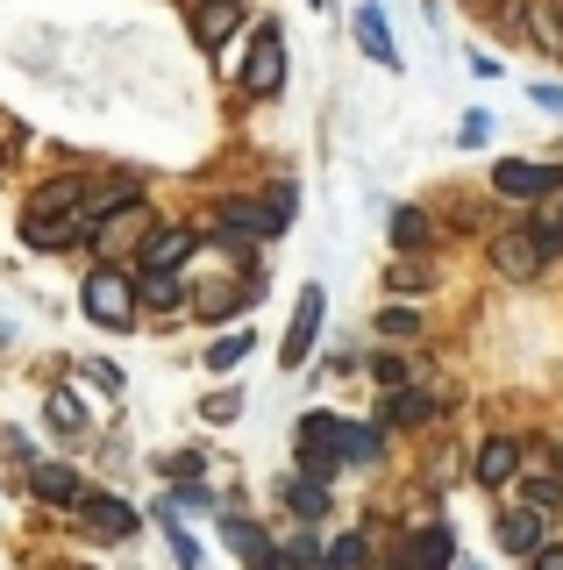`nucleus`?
<instances>
[{
  "label": "nucleus",
  "instance_id": "4c0bfd02",
  "mask_svg": "<svg viewBox=\"0 0 563 570\" xmlns=\"http://www.w3.org/2000/svg\"><path fill=\"white\" fill-rule=\"evenodd\" d=\"M527 563H535V570H563V549H550V542H542V549H535Z\"/></svg>",
  "mask_w": 563,
  "mask_h": 570
},
{
  "label": "nucleus",
  "instance_id": "e433bc0d",
  "mask_svg": "<svg viewBox=\"0 0 563 570\" xmlns=\"http://www.w3.org/2000/svg\"><path fill=\"white\" fill-rule=\"evenodd\" d=\"M372 371H378V385H399V379H407V364H399V356H378Z\"/></svg>",
  "mask_w": 563,
  "mask_h": 570
},
{
  "label": "nucleus",
  "instance_id": "f704fd0d",
  "mask_svg": "<svg viewBox=\"0 0 563 570\" xmlns=\"http://www.w3.org/2000/svg\"><path fill=\"white\" fill-rule=\"evenodd\" d=\"M485 136H492V121H485V115H464V129H456V142H464V150H478Z\"/></svg>",
  "mask_w": 563,
  "mask_h": 570
},
{
  "label": "nucleus",
  "instance_id": "4468645a",
  "mask_svg": "<svg viewBox=\"0 0 563 570\" xmlns=\"http://www.w3.org/2000/svg\"><path fill=\"white\" fill-rule=\"evenodd\" d=\"M243 29V0H192V43L228 50V36Z\"/></svg>",
  "mask_w": 563,
  "mask_h": 570
},
{
  "label": "nucleus",
  "instance_id": "ddd939ff",
  "mask_svg": "<svg viewBox=\"0 0 563 570\" xmlns=\"http://www.w3.org/2000/svg\"><path fill=\"white\" fill-rule=\"evenodd\" d=\"M192 249H200V228H150L144 249H136V264H144V272H179Z\"/></svg>",
  "mask_w": 563,
  "mask_h": 570
},
{
  "label": "nucleus",
  "instance_id": "393cba45",
  "mask_svg": "<svg viewBox=\"0 0 563 570\" xmlns=\"http://www.w3.org/2000/svg\"><path fill=\"white\" fill-rule=\"evenodd\" d=\"M250 343H257L250 328H228V335H215V343H207V371H236L243 356H250Z\"/></svg>",
  "mask_w": 563,
  "mask_h": 570
},
{
  "label": "nucleus",
  "instance_id": "7c9ffc66",
  "mask_svg": "<svg viewBox=\"0 0 563 570\" xmlns=\"http://www.w3.org/2000/svg\"><path fill=\"white\" fill-rule=\"evenodd\" d=\"M378 335H393V343H414V335H421V314H414V307H385V314H378Z\"/></svg>",
  "mask_w": 563,
  "mask_h": 570
},
{
  "label": "nucleus",
  "instance_id": "f3484780",
  "mask_svg": "<svg viewBox=\"0 0 563 570\" xmlns=\"http://www.w3.org/2000/svg\"><path fill=\"white\" fill-rule=\"evenodd\" d=\"M136 307H150V314H186L192 293L179 285V272H136Z\"/></svg>",
  "mask_w": 563,
  "mask_h": 570
},
{
  "label": "nucleus",
  "instance_id": "6e6552de",
  "mask_svg": "<svg viewBox=\"0 0 563 570\" xmlns=\"http://www.w3.org/2000/svg\"><path fill=\"white\" fill-rule=\"evenodd\" d=\"M150 228H157V222H150V207L136 200V207H121V214H108V222L93 228V249H100V257L115 264L121 249H144V236H150Z\"/></svg>",
  "mask_w": 563,
  "mask_h": 570
},
{
  "label": "nucleus",
  "instance_id": "4be33fe9",
  "mask_svg": "<svg viewBox=\"0 0 563 570\" xmlns=\"http://www.w3.org/2000/svg\"><path fill=\"white\" fill-rule=\"evenodd\" d=\"M278 492H286V507L300 513V521H322V513H328V485H322V478H286Z\"/></svg>",
  "mask_w": 563,
  "mask_h": 570
},
{
  "label": "nucleus",
  "instance_id": "f03ea898",
  "mask_svg": "<svg viewBox=\"0 0 563 570\" xmlns=\"http://www.w3.org/2000/svg\"><path fill=\"white\" fill-rule=\"evenodd\" d=\"M86 314H93L100 328H129V321H136V272L100 264V272L86 278Z\"/></svg>",
  "mask_w": 563,
  "mask_h": 570
},
{
  "label": "nucleus",
  "instance_id": "a878e982",
  "mask_svg": "<svg viewBox=\"0 0 563 570\" xmlns=\"http://www.w3.org/2000/svg\"><path fill=\"white\" fill-rule=\"evenodd\" d=\"M521 471H527V463H521ZM527 507L550 521V513L563 507V478H556V471H527Z\"/></svg>",
  "mask_w": 563,
  "mask_h": 570
},
{
  "label": "nucleus",
  "instance_id": "2f4dec72",
  "mask_svg": "<svg viewBox=\"0 0 563 570\" xmlns=\"http://www.w3.org/2000/svg\"><path fill=\"white\" fill-rule=\"evenodd\" d=\"M200 414H207V421H215V428H221V421H236V414H243V392H236V385H221V392H207V400H200Z\"/></svg>",
  "mask_w": 563,
  "mask_h": 570
},
{
  "label": "nucleus",
  "instance_id": "cd10ccee",
  "mask_svg": "<svg viewBox=\"0 0 563 570\" xmlns=\"http://www.w3.org/2000/svg\"><path fill=\"white\" fill-rule=\"evenodd\" d=\"M378 450H385L378 428H349L343 421V463H378Z\"/></svg>",
  "mask_w": 563,
  "mask_h": 570
},
{
  "label": "nucleus",
  "instance_id": "dca6fc26",
  "mask_svg": "<svg viewBox=\"0 0 563 570\" xmlns=\"http://www.w3.org/2000/svg\"><path fill=\"white\" fill-rule=\"evenodd\" d=\"M521 442H506V435H492L485 442V450H478V463H471V478H478V485L485 492H500V485H514V478H521Z\"/></svg>",
  "mask_w": 563,
  "mask_h": 570
},
{
  "label": "nucleus",
  "instance_id": "423d86ee",
  "mask_svg": "<svg viewBox=\"0 0 563 570\" xmlns=\"http://www.w3.org/2000/svg\"><path fill=\"white\" fill-rule=\"evenodd\" d=\"M542 243H535V228H500V236H492V272L500 278H514V285H527L542 272Z\"/></svg>",
  "mask_w": 563,
  "mask_h": 570
},
{
  "label": "nucleus",
  "instance_id": "a19ab883",
  "mask_svg": "<svg viewBox=\"0 0 563 570\" xmlns=\"http://www.w3.org/2000/svg\"><path fill=\"white\" fill-rule=\"evenodd\" d=\"M0 171H8V142H0Z\"/></svg>",
  "mask_w": 563,
  "mask_h": 570
},
{
  "label": "nucleus",
  "instance_id": "9b49d317",
  "mask_svg": "<svg viewBox=\"0 0 563 570\" xmlns=\"http://www.w3.org/2000/svg\"><path fill=\"white\" fill-rule=\"evenodd\" d=\"M221 222H228V243H271L278 228H286V214H278L271 200H228Z\"/></svg>",
  "mask_w": 563,
  "mask_h": 570
},
{
  "label": "nucleus",
  "instance_id": "a211bd4d",
  "mask_svg": "<svg viewBox=\"0 0 563 570\" xmlns=\"http://www.w3.org/2000/svg\"><path fill=\"white\" fill-rule=\"evenodd\" d=\"M29 492H37L43 507H79V478H72V463H29Z\"/></svg>",
  "mask_w": 563,
  "mask_h": 570
},
{
  "label": "nucleus",
  "instance_id": "5701e85b",
  "mask_svg": "<svg viewBox=\"0 0 563 570\" xmlns=\"http://www.w3.org/2000/svg\"><path fill=\"white\" fill-rule=\"evenodd\" d=\"M521 14H527V36H535V43L556 58V50H563V14H556V0H527Z\"/></svg>",
  "mask_w": 563,
  "mask_h": 570
},
{
  "label": "nucleus",
  "instance_id": "2eb2a0df",
  "mask_svg": "<svg viewBox=\"0 0 563 570\" xmlns=\"http://www.w3.org/2000/svg\"><path fill=\"white\" fill-rule=\"evenodd\" d=\"M542 542H550V521H542L535 507H506L500 513V549L506 557H535Z\"/></svg>",
  "mask_w": 563,
  "mask_h": 570
},
{
  "label": "nucleus",
  "instance_id": "6ab92c4d",
  "mask_svg": "<svg viewBox=\"0 0 563 570\" xmlns=\"http://www.w3.org/2000/svg\"><path fill=\"white\" fill-rule=\"evenodd\" d=\"M435 414H443V400L407 392V385H393V392H385V406H378V421H393V428H421V421H435Z\"/></svg>",
  "mask_w": 563,
  "mask_h": 570
},
{
  "label": "nucleus",
  "instance_id": "f8f14e48",
  "mask_svg": "<svg viewBox=\"0 0 563 570\" xmlns=\"http://www.w3.org/2000/svg\"><path fill=\"white\" fill-rule=\"evenodd\" d=\"M79 200H86V186H79L72 171H65V178H43V186L29 193L22 222H72V214H79Z\"/></svg>",
  "mask_w": 563,
  "mask_h": 570
},
{
  "label": "nucleus",
  "instance_id": "473e14b6",
  "mask_svg": "<svg viewBox=\"0 0 563 570\" xmlns=\"http://www.w3.org/2000/svg\"><path fill=\"white\" fill-rule=\"evenodd\" d=\"M157 513H165V507H157ZM165 528H171V557H179V570H200V542L179 528V513H165Z\"/></svg>",
  "mask_w": 563,
  "mask_h": 570
},
{
  "label": "nucleus",
  "instance_id": "bb28decb",
  "mask_svg": "<svg viewBox=\"0 0 563 570\" xmlns=\"http://www.w3.org/2000/svg\"><path fill=\"white\" fill-rule=\"evenodd\" d=\"M364 563H372V542H364V534H343V542L322 549V570H364Z\"/></svg>",
  "mask_w": 563,
  "mask_h": 570
},
{
  "label": "nucleus",
  "instance_id": "58836bf2",
  "mask_svg": "<svg viewBox=\"0 0 563 570\" xmlns=\"http://www.w3.org/2000/svg\"><path fill=\"white\" fill-rule=\"evenodd\" d=\"M535 100H542V107H563V86H550V79H542V86H535Z\"/></svg>",
  "mask_w": 563,
  "mask_h": 570
},
{
  "label": "nucleus",
  "instance_id": "aec40b11",
  "mask_svg": "<svg viewBox=\"0 0 563 570\" xmlns=\"http://www.w3.org/2000/svg\"><path fill=\"white\" fill-rule=\"evenodd\" d=\"M349 29H357V43H364V58H378L385 71L399 65V50H393V29H385V14L378 8H357L349 14Z\"/></svg>",
  "mask_w": 563,
  "mask_h": 570
},
{
  "label": "nucleus",
  "instance_id": "c756f323",
  "mask_svg": "<svg viewBox=\"0 0 563 570\" xmlns=\"http://www.w3.org/2000/svg\"><path fill=\"white\" fill-rule=\"evenodd\" d=\"M43 421H50V428H65V435H79V428H86V406L72 400V392H50V406H43Z\"/></svg>",
  "mask_w": 563,
  "mask_h": 570
},
{
  "label": "nucleus",
  "instance_id": "20e7f679",
  "mask_svg": "<svg viewBox=\"0 0 563 570\" xmlns=\"http://www.w3.org/2000/svg\"><path fill=\"white\" fill-rule=\"evenodd\" d=\"M492 193H506V200H550V193H563V171L535 165V157H500L492 165Z\"/></svg>",
  "mask_w": 563,
  "mask_h": 570
},
{
  "label": "nucleus",
  "instance_id": "79ce46f5",
  "mask_svg": "<svg viewBox=\"0 0 563 570\" xmlns=\"http://www.w3.org/2000/svg\"><path fill=\"white\" fill-rule=\"evenodd\" d=\"M72 570H93V563H72Z\"/></svg>",
  "mask_w": 563,
  "mask_h": 570
},
{
  "label": "nucleus",
  "instance_id": "1a4fd4ad",
  "mask_svg": "<svg viewBox=\"0 0 563 570\" xmlns=\"http://www.w3.org/2000/svg\"><path fill=\"white\" fill-rule=\"evenodd\" d=\"M221 542L236 549V557L250 563V570H286V557H278V542H271V534H264L257 521H243V513H221Z\"/></svg>",
  "mask_w": 563,
  "mask_h": 570
},
{
  "label": "nucleus",
  "instance_id": "f257e3e1",
  "mask_svg": "<svg viewBox=\"0 0 563 570\" xmlns=\"http://www.w3.org/2000/svg\"><path fill=\"white\" fill-rule=\"evenodd\" d=\"M236 86H243L250 100H271L278 86H286V36H278L271 22H257L250 58H236Z\"/></svg>",
  "mask_w": 563,
  "mask_h": 570
},
{
  "label": "nucleus",
  "instance_id": "b1692460",
  "mask_svg": "<svg viewBox=\"0 0 563 570\" xmlns=\"http://www.w3.org/2000/svg\"><path fill=\"white\" fill-rule=\"evenodd\" d=\"M393 243H399V257H407V249H428L435 243V222L421 207H393Z\"/></svg>",
  "mask_w": 563,
  "mask_h": 570
},
{
  "label": "nucleus",
  "instance_id": "0eeeda50",
  "mask_svg": "<svg viewBox=\"0 0 563 570\" xmlns=\"http://www.w3.org/2000/svg\"><path fill=\"white\" fill-rule=\"evenodd\" d=\"M314 335H322V285H300V307H293V328H286V343H278V364L300 371L314 356Z\"/></svg>",
  "mask_w": 563,
  "mask_h": 570
},
{
  "label": "nucleus",
  "instance_id": "39448f33",
  "mask_svg": "<svg viewBox=\"0 0 563 570\" xmlns=\"http://www.w3.org/2000/svg\"><path fill=\"white\" fill-rule=\"evenodd\" d=\"M79 528L100 534V542H129V534L144 528V513H136L129 499H115V492H79Z\"/></svg>",
  "mask_w": 563,
  "mask_h": 570
},
{
  "label": "nucleus",
  "instance_id": "37998d69",
  "mask_svg": "<svg viewBox=\"0 0 563 570\" xmlns=\"http://www.w3.org/2000/svg\"><path fill=\"white\" fill-rule=\"evenodd\" d=\"M314 8H322V0H314Z\"/></svg>",
  "mask_w": 563,
  "mask_h": 570
},
{
  "label": "nucleus",
  "instance_id": "ea45409f",
  "mask_svg": "<svg viewBox=\"0 0 563 570\" xmlns=\"http://www.w3.org/2000/svg\"><path fill=\"white\" fill-rule=\"evenodd\" d=\"M550 222H556V228H563V193H556V214H550Z\"/></svg>",
  "mask_w": 563,
  "mask_h": 570
},
{
  "label": "nucleus",
  "instance_id": "c85d7f7f",
  "mask_svg": "<svg viewBox=\"0 0 563 570\" xmlns=\"http://www.w3.org/2000/svg\"><path fill=\"white\" fill-rule=\"evenodd\" d=\"M157 471H165L171 485H192V478L207 471V450H171V456H157Z\"/></svg>",
  "mask_w": 563,
  "mask_h": 570
},
{
  "label": "nucleus",
  "instance_id": "72a5a7b5",
  "mask_svg": "<svg viewBox=\"0 0 563 570\" xmlns=\"http://www.w3.org/2000/svg\"><path fill=\"white\" fill-rule=\"evenodd\" d=\"M385 285H393L399 299H414V293H428V272H421V264H407V257H399V264H393V278H385Z\"/></svg>",
  "mask_w": 563,
  "mask_h": 570
},
{
  "label": "nucleus",
  "instance_id": "7ed1b4c3",
  "mask_svg": "<svg viewBox=\"0 0 563 570\" xmlns=\"http://www.w3.org/2000/svg\"><path fill=\"white\" fill-rule=\"evenodd\" d=\"M343 471V421L336 414H307L300 421V478H336Z\"/></svg>",
  "mask_w": 563,
  "mask_h": 570
},
{
  "label": "nucleus",
  "instance_id": "9d476101",
  "mask_svg": "<svg viewBox=\"0 0 563 570\" xmlns=\"http://www.w3.org/2000/svg\"><path fill=\"white\" fill-rule=\"evenodd\" d=\"M399 570H456V534L435 521V528H414L399 542Z\"/></svg>",
  "mask_w": 563,
  "mask_h": 570
},
{
  "label": "nucleus",
  "instance_id": "c9c22d12",
  "mask_svg": "<svg viewBox=\"0 0 563 570\" xmlns=\"http://www.w3.org/2000/svg\"><path fill=\"white\" fill-rule=\"evenodd\" d=\"M86 379H93L100 392H121V371L115 364H86Z\"/></svg>",
  "mask_w": 563,
  "mask_h": 570
},
{
  "label": "nucleus",
  "instance_id": "412c9836",
  "mask_svg": "<svg viewBox=\"0 0 563 570\" xmlns=\"http://www.w3.org/2000/svg\"><path fill=\"white\" fill-rule=\"evenodd\" d=\"M264 299V285L257 278H243V285H215V293H200L186 314H207V321H221V314H236V307H257Z\"/></svg>",
  "mask_w": 563,
  "mask_h": 570
}]
</instances>
